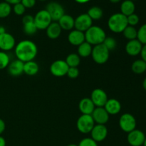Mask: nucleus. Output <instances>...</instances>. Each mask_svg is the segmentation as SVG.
Masks as SVG:
<instances>
[{
  "label": "nucleus",
  "instance_id": "a878e982",
  "mask_svg": "<svg viewBox=\"0 0 146 146\" xmlns=\"http://www.w3.org/2000/svg\"><path fill=\"white\" fill-rule=\"evenodd\" d=\"M133 72L135 74H142L146 71V62L143 59L135 60L131 66Z\"/></svg>",
  "mask_w": 146,
  "mask_h": 146
},
{
  "label": "nucleus",
  "instance_id": "ddd939ff",
  "mask_svg": "<svg viewBox=\"0 0 146 146\" xmlns=\"http://www.w3.org/2000/svg\"><path fill=\"white\" fill-rule=\"evenodd\" d=\"M16 46L14 37L8 32L0 34V50L2 51H8L13 49Z\"/></svg>",
  "mask_w": 146,
  "mask_h": 146
},
{
  "label": "nucleus",
  "instance_id": "ea45409f",
  "mask_svg": "<svg viewBox=\"0 0 146 146\" xmlns=\"http://www.w3.org/2000/svg\"><path fill=\"white\" fill-rule=\"evenodd\" d=\"M32 21H34V17L30 15V14H27V15H25L22 18L23 24H27V23L32 22Z\"/></svg>",
  "mask_w": 146,
  "mask_h": 146
},
{
  "label": "nucleus",
  "instance_id": "58836bf2",
  "mask_svg": "<svg viewBox=\"0 0 146 146\" xmlns=\"http://www.w3.org/2000/svg\"><path fill=\"white\" fill-rule=\"evenodd\" d=\"M36 0H21V3L26 9H31L35 6Z\"/></svg>",
  "mask_w": 146,
  "mask_h": 146
},
{
  "label": "nucleus",
  "instance_id": "603ef678",
  "mask_svg": "<svg viewBox=\"0 0 146 146\" xmlns=\"http://www.w3.org/2000/svg\"><path fill=\"white\" fill-rule=\"evenodd\" d=\"M40 1H45V0H40Z\"/></svg>",
  "mask_w": 146,
  "mask_h": 146
},
{
  "label": "nucleus",
  "instance_id": "aec40b11",
  "mask_svg": "<svg viewBox=\"0 0 146 146\" xmlns=\"http://www.w3.org/2000/svg\"><path fill=\"white\" fill-rule=\"evenodd\" d=\"M96 106L90 98H84L80 101L78 108L84 115H91Z\"/></svg>",
  "mask_w": 146,
  "mask_h": 146
},
{
  "label": "nucleus",
  "instance_id": "423d86ee",
  "mask_svg": "<svg viewBox=\"0 0 146 146\" xmlns=\"http://www.w3.org/2000/svg\"><path fill=\"white\" fill-rule=\"evenodd\" d=\"M34 21L37 29L46 30L53 21L48 11L46 9H42L36 14L34 17Z\"/></svg>",
  "mask_w": 146,
  "mask_h": 146
},
{
  "label": "nucleus",
  "instance_id": "8fccbe9b",
  "mask_svg": "<svg viewBox=\"0 0 146 146\" xmlns=\"http://www.w3.org/2000/svg\"><path fill=\"white\" fill-rule=\"evenodd\" d=\"M66 146H78V145H76V144H69V145H66Z\"/></svg>",
  "mask_w": 146,
  "mask_h": 146
},
{
  "label": "nucleus",
  "instance_id": "9b49d317",
  "mask_svg": "<svg viewBox=\"0 0 146 146\" xmlns=\"http://www.w3.org/2000/svg\"><path fill=\"white\" fill-rule=\"evenodd\" d=\"M145 135L142 131L135 129L128 133L127 141L131 146H142L145 140Z\"/></svg>",
  "mask_w": 146,
  "mask_h": 146
},
{
  "label": "nucleus",
  "instance_id": "79ce46f5",
  "mask_svg": "<svg viewBox=\"0 0 146 146\" xmlns=\"http://www.w3.org/2000/svg\"><path fill=\"white\" fill-rule=\"evenodd\" d=\"M5 128H6V125H5V123L4 121H3L1 118H0V135L4 132L5 131Z\"/></svg>",
  "mask_w": 146,
  "mask_h": 146
},
{
  "label": "nucleus",
  "instance_id": "a18cd8bd",
  "mask_svg": "<svg viewBox=\"0 0 146 146\" xmlns=\"http://www.w3.org/2000/svg\"><path fill=\"white\" fill-rule=\"evenodd\" d=\"M89 1H91V0H75V1H76L78 4H86Z\"/></svg>",
  "mask_w": 146,
  "mask_h": 146
},
{
  "label": "nucleus",
  "instance_id": "dca6fc26",
  "mask_svg": "<svg viewBox=\"0 0 146 146\" xmlns=\"http://www.w3.org/2000/svg\"><path fill=\"white\" fill-rule=\"evenodd\" d=\"M143 44L138 39L128 41L125 45V51L131 56H135L141 54L143 48Z\"/></svg>",
  "mask_w": 146,
  "mask_h": 146
},
{
  "label": "nucleus",
  "instance_id": "bb28decb",
  "mask_svg": "<svg viewBox=\"0 0 146 146\" xmlns=\"http://www.w3.org/2000/svg\"><path fill=\"white\" fill-rule=\"evenodd\" d=\"M86 14L89 16L90 18L92 20H99L103 17L104 11L101 7L94 6V7H91L88 10V12Z\"/></svg>",
  "mask_w": 146,
  "mask_h": 146
},
{
  "label": "nucleus",
  "instance_id": "5701e85b",
  "mask_svg": "<svg viewBox=\"0 0 146 146\" xmlns=\"http://www.w3.org/2000/svg\"><path fill=\"white\" fill-rule=\"evenodd\" d=\"M135 10V3L131 0H125L121 5V13L125 17L134 14Z\"/></svg>",
  "mask_w": 146,
  "mask_h": 146
},
{
  "label": "nucleus",
  "instance_id": "49530a36",
  "mask_svg": "<svg viewBox=\"0 0 146 146\" xmlns=\"http://www.w3.org/2000/svg\"><path fill=\"white\" fill-rule=\"evenodd\" d=\"M6 32V29L4 27L2 26H0V34H3V33Z\"/></svg>",
  "mask_w": 146,
  "mask_h": 146
},
{
  "label": "nucleus",
  "instance_id": "f8f14e48",
  "mask_svg": "<svg viewBox=\"0 0 146 146\" xmlns=\"http://www.w3.org/2000/svg\"><path fill=\"white\" fill-rule=\"evenodd\" d=\"M90 98L96 107H104L108 100L107 94L101 88L94 89L91 93Z\"/></svg>",
  "mask_w": 146,
  "mask_h": 146
},
{
  "label": "nucleus",
  "instance_id": "4be33fe9",
  "mask_svg": "<svg viewBox=\"0 0 146 146\" xmlns=\"http://www.w3.org/2000/svg\"><path fill=\"white\" fill-rule=\"evenodd\" d=\"M46 35L48 38L51 39H56L61 35L62 29L58 22L52 21L51 24L46 28Z\"/></svg>",
  "mask_w": 146,
  "mask_h": 146
},
{
  "label": "nucleus",
  "instance_id": "a211bd4d",
  "mask_svg": "<svg viewBox=\"0 0 146 146\" xmlns=\"http://www.w3.org/2000/svg\"><path fill=\"white\" fill-rule=\"evenodd\" d=\"M24 63L19 59L14 60L9 64L8 73L12 76H19L24 73Z\"/></svg>",
  "mask_w": 146,
  "mask_h": 146
},
{
  "label": "nucleus",
  "instance_id": "cd10ccee",
  "mask_svg": "<svg viewBox=\"0 0 146 146\" xmlns=\"http://www.w3.org/2000/svg\"><path fill=\"white\" fill-rule=\"evenodd\" d=\"M65 61L68 67H78L81 62V57L78 55V54L72 53L67 56Z\"/></svg>",
  "mask_w": 146,
  "mask_h": 146
},
{
  "label": "nucleus",
  "instance_id": "5fc2aeb1",
  "mask_svg": "<svg viewBox=\"0 0 146 146\" xmlns=\"http://www.w3.org/2000/svg\"><path fill=\"white\" fill-rule=\"evenodd\" d=\"M145 73H146V71H145Z\"/></svg>",
  "mask_w": 146,
  "mask_h": 146
},
{
  "label": "nucleus",
  "instance_id": "c03bdc74",
  "mask_svg": "<svg viewBox=\"0 0 146 146\" xmlns=\"http://www.w3.org/2000/svg\"><path fill=\"white\" fill-rule=\"evenodd\" d=\"M0 146H6L5 139L1 135H0Z\"/></svg>",
  "mask_w": 146,
  "mask_h": 146
},
{
  "label": "nucleus",
  "instance_id": "4468645a",
  "mask_svg": "<svg viewBox=\"0 0 146 146\" xmlns=\"http://www.w3.org/2000/svg\"><path fill=\"white\" fill-rule=\"evenodd\" d=\"M91 138L96 143L102 142L108 135V128L105 125L96 124L91 131Z\"/></svg>",
  "mask_w": 146,
  "mask_h": 146
},
{
  "label": "nucleus",
  "instance_id": "6e6552de",
  "mask_svg": "<svg viewBox=\"0 0 146 146\" xmlns=\"http://www.w3.org/2000/svg\"><path fill=\"white\" fill-rule=\"evenodd\" d=\"M46 10L51 16L52 21H56V22L61 18V17L65 14L64 7L61 6V4L56 1H51L48 3L47 4Z\"/></svg>",
  "mask_w": 146,
  "mask_h": 146
},
{
  "label": "nucleus",
  "instance_id": "864d4df0",
  "mask_svg": "<svg viewBox=\"0 0 146 146\" xmlns=\"http://www.w3.org/2000/svg\"><path fill=\"white\" fill-rule=\"evenodd\" d=\"M131 1H136V0H131Z\"/></svg>",
  "mask_w": 146,
  "mask_h": 146
},
{
  "label": "nucleus",
  "instance_id": "a19ab883",
  "mask_svg": "<svg viewBox=\"0 0 146 146\" xmlns=\"http://www.w3.org/2000/svg\"><path fill=\"white\" fill-rule=\"evenodd\" d=\"M140 54L141 56V59H143L146 62V44L143 46L142 50H141V52Z\"/></svg>",
  "mask_w": 146,
  "mask_h": 146
},
{
  "label": "nucleus",
  "instance_id": "4c0bfd02",
  "mask_svg": "<svg viewBox=\"0 0 146 146\" xmlns=\"http://www.w3.org/2000/svg\"><path fill=\"white\" fill-rule=\"evenodd\" d=\"M66 75L68 76V78H72V79L76 78L79 75V70L77 67H69Z\"/></svg>",
  "mask_w": 146,
  "mask_h": 146
},
{
  "label": "nucleus",
  "instance_id": "7c9ffc66",
  "mask_svg": "<svg viewBox=\"0 0 146 146\" xmlns=\"http://www.w3.org/2000/svg\"><path fill=\"white\" fill-rule=\"evenodd\" d=\"M10 57L5 51H0V70L7 68L10 64Z\"/></svg>",
  "mask_w": 146,
  "mask_h": 146
},
{
  "label": "nucleus",
  "instance_id": "c756f323",
  "mask_svg": "<svg viewBox=\"0 0 146 146\" xmlns=\"http://www.w3.org/2000/svg\"><path fill=\"white\" fill-rule=\"evenodd\" d=\"M11 10L12 8L8 3L5 1L0 2V18L4 19L8 17L11 14Z\"/></svg>",
  "mask_w": 146,
  "mask_h": 146
},
{
  "label": "nucleus",
  "instance_id": "3c124183",
  "mask_svg": "<svg viewBox=\"0 0 146 146\" xmlns=\"http://www.w3.org/2000/svg\"><path fill=\"white\" fill-rule=\"evenodd\" d=\"M143 146H146V138H145V141H144V143H143Z\"/></svg>",
  "mask_w": 146,
  "mask_h": 146
},
{
  "label": "nucleus",
  "instance_id": "de8ad7c7",
  "mask_svg": "<svg viewBox=\"0 0 146 146\" xmlns=\"http://www.w3.org/2000/svg\"><path fill=\"white\" fill-rule=\"evenodd\" d=\"M143 87L144 89L146 91V77L145 78V79L143 80Z\"/></svg>",
  "mask_w": 146,
  "mask_h": 146
},
{
  "label": "nucleus",
  "instance_id": "f704fd0d",
  "mask_svg": "<svg viewBox=\"0 0 146 146\" xmlns=\"http://www.w3.org/2000/svg\"><path fill=\"white\" fill-rule=\"evenodd\" d=\"M127 21H128V25L132 26V27H135V26H136L137 24L139 23L140 19L139 17L134 13V14L127 17Z\"/></svg>",
  "mask_w": 146,
  "mask_h": 146
},
{
  "label": "nucleus",
  "instance_id": "473e14b6",
  "mask_svg": "<svg viewBox=\"0 0 146 146\" xmlns=\"http://www.w3.org/2000/svg\"><path fill=\"white\" fill-rule=\"evenodd\" d=\"M137 39L143 44H146V24H143L138 30Z\"/></svg>",
  "mask_w": 146,
  "mask_h": 146
},
{
  "label": "nucleus",
  "instance_id": "39448f33",
  "mask_svg": "<svg viewBox=\"0 0 146 146\" xmlns=\"http://www.w3.org/2000/svg\"><path fill=\"white\" fill-rule=\"evenodd\" d=\"M96 125L91 115H82L78 118L76 122L77 129L79 132L84 134H88L91 133L93 128Z\"/></svg>",
  "mask_w": 146,
  "mask_h": 146
},
{
  "label": "nucleus",
  "instance_id": "1a4fd4ad",
  "mask_svg": "<svg viewBox=\"0 0 146 146\" xmlns=\"http://www.w3.org/2000/svg\"><path fill=\"white\" fill-rule=\"evenodd\" d=\"M68 68L64 60H56L50 66V72L54 76L62 77L66 75Z\"/></svg>",
  "mask_w": 146,
  "mask_h": 146
},
{
  "label": "nucleus",
  "instance_id": "e433bc0d",
  "mask_svg": "<svg viewBox=\"0 0 146 146\" xmlns=\"http://www.w3.org/2000/svg\"><path fill=\"white\" fill-rule=\"evenodd\" d=\"M78 146H98V143L91 138H83Z\"/></svg>",
  "mask_w": 146,
  "mask_h": 146
},
{
  "label": "nucleus",
  "instance_id": "9d476101",
  "mask_svg": "<svg viewBox=\"0 0 146 146\" xmlns=\"http://www.w3.org/2000/svg\"><path fill=\"white\" fill-rule=\"evenodd\" d=\"M93 26V20L87 14H81L75 19L74 28L82 32H86Z\"/></svg>",
  "mask_w": 146,
  "mask_h": 146
},
{
  "label": "nucleus",
  "instance_id": "f257e3e1",
  "mask_svg": "<svg viewBox=\"0 0 146 146\" xmlns=\"http://www.w3.org/2000/svg\"><path fill=\"white\" fill-rule=\"evenodd\" d=\"M17 59L26 63L34 61L38 54V48L34 42L30 40H22L16 44L14 47Z\"/></svg>",
  "mask_w": 146,
  "mask_h": 146
},
{
  "label": "nucleus",
  "instance_id": "b1692460",
  "mask_svg": "<svg viewBox=\"0 0 146 146\" xmlns=\"http://www.w3.org/2000/svg\"><path fill=\"white\" fill-rule=\"evenodd\" d=\"M39 71V66L36 61H30L24 63V73L28 76H35Z\"/></svg>",
  "mask_w": 146,
  "mask_h": 146
},
{
  "label": "nucleus",
  "instance_id": "c85d7f7f",
  "mask_svg": "<svg viewBox=\"0 0 146 146\" xmlns=\"http://www.w3.org/2000/svg\"><path fill=\"white\" fill-rule=\"evenodd\" d=\"M123 34L124 37L125 38L131 41V40L137 39V34H138V30L135 28V27H132V26H127L126 28L123 30Z\"/></svg>",
  "mask_w": 146,
  "mask_h": 146
},
{
  "label": "nucleus",
  "instance_id": "f3484780",
  "mask_svg": "<svg viewBox=\"0 0 146 146\" xmlns=\"http://www.w3.org/2000/svg\"><path fill=\"white\" fill-rule=\"evenodd\" d=\"M68 41L71 45L78 46L82 43L86 41L84 32L76 29H73L68 35Z\"/></svg>",
  "mask_w": 146,
  "mask_h": 146
},
{
  "label": "nucleus",
  "instance_id": "412c9836",
  "mask_svg": "<svg viewBox=\"0 0 146 146\" xmlns=\"http://www.w3.org/2000/svg\"><path fill=\"white\" fill-rule=\"evenodd\" d=\"M57 22L61 27V29L66 31H71L74 28L75 19L73 18L69 14H64Z\"/></svg>",
  "mask_w": 146,
  "mask_h": 146
},
{
  "label": "nucleus",
  "instance_id": "20e7f679",
  "mask_svg": "<svg viewBox=\"0 0 146 146\" xmlns=\"http://www.w3.org/2000/svg\"><path fill=\"white\" fill-rule=\"evenodd\" d=\"M91 56L94 62L98 64H104L108 61L110 56V51L103 44L93 47Z\"/></svg>",
  "mask_w": 146,
  "mask_h": 146
},
{
  "label": "nucleus",
  "instance_id": "c9c22d12",
  "mask_svg": "<svg viewBox=\"0 0 146 146\" xmlns=\"http://www.w3.org/2000/svg\"><path fill=\"white\" fill-rule=\"evenodd\" d=\"M25 11L26 8L21 2L15 4V5H14V7H13V11L14 12V14H17V15L18 16L23 15V14H24V12H25Z\"/></svg>",
  "mask_w": 146,
  "mask_h": 146
},
{
  "label": "nucleus",
  "instance_id": "0eeeda50",
  "mask_svg": "<svg viewBox=\"0 0 146 146\" xmlns=\"http://www.w3.org/2000/svg\"><path fill=\"white\" fill-rule=\"evenodd\" d=\"M118 123L121 129L127 133L136 129V119L132 114L128 113L121 115Z\"/></svg>",
  "mask_w": 146,
  "mask_h": 146
},
{
  "label": "nucleus",
  "instance_id": "2f4dec72",
  "mask_svg": "<svg viewBox=\"0 0 146 146\" xmlns=\"http://www.w3.org/2000/svg\"><path fill=\"white\" fill-rule=\"evenodd\" d=\"M23 25H24V32L28 36L34 35L36 33L37 30H38L35 24H34V21L27 23V24H24Z\"/></svg>",
  "mask_w": 146,
  "mask_h": 146
},
{
  "label": "nucleus",
  "instance_id": "393cba45",
  "mask_svg": "<svg viewBox=\"0 0 146 146\" xmlns=\"http://www.w3.org/2000/svg\"><path fill=\"white\" fill-rule=\"evenodd\" d=\"M93 46L90 44H88L86 41H84V43L78 46V55L80 57L83 58H87L91 55L92 52Z\"/></svg>",
  "mask_w": 146,
  "mask_h": 146
},
{
  "label": "nucleus",
  "instance_id": "6ab92c4d",
  "mask_svg": "<svg viewBox=\"0 0 146 146\" xmlns=\"http://www.w3.org/2000/svg\"><path fill=\"white\" fill-rule=\"evenodd\" d=\"M104 108L106 110L109 115H115L119 113L121 111V104L119 101L115 98H110L106 103Z\"/></svg>",
  "mask_w": 146,
  "mask_h": 146
},
{
  "label": "nucleus",
  "instance_id": "09e8293b",
  "mask_svg": "<svg viewBox=\"0 0 146 146\" xmlns=\"http://www.w3.org/2000/svg\"><path fill=\"white\" fill-rule=\"evenodd\" d=\"M109 1H111V3H113V4H117V3L120 2L121 0H109Z\"/></svg>",
  "mask_w": 146,
  "mask_h": 146
},
{
  "label": "nucleus",
  "instance_id": "37998d69",
  "mask_svg": "<svg viewBox=\"0 0 146 146\" xmlns=\"http://www.w3.org/2000/svg\"><path fill=\"white\" fill-rule=\"evenodd\" d=\"M4 1L8 3L10 5H11V4H12V5H15V4L21 2V0H4Z\"/></svg>",
  "mask_w": 146,
  "mask_h": 146
},
{
  "label": "nucleus",
  "instance_id": "2eb2a0df",
  "mask_svg": "<svg viewBox=\"0 0 146 146\" xmlns=\"http://www.w3.org/2000/svg\"><path fill=\"white\" fill-rule=\"evenodd\" d=\"M91 116L96 124L105 125L109 121L110 115L104 107H96Z\"/></svg>",
  "mask_w": 146,
  "mask_h": 146
},
{
  "label": "nucleus",
  "instance_id": "72a5a7b5",
  "mask_svg": "<svg viewBox=\"0 0 146 146\" xmlns=\"http://www.w3.org/2000/svg\"><path fill=\"white\" fill-rule=\"evenodd\" d=\"M104 46L108 49V51H111L115 49L116 48L117 42L115 38L112 36H106V38L104 40L103 43Z\"/></svg>",
  "mask_w": 146,
  "mask_h": 146
},
{
  "label": "nucleus",
  "instance_id": "f03ea898",
  "mask_svg": "<svg viewBox=\"0 0 146 146\" xmlns=\"http://www.w3.org/2000/svg\"><path fill=\"white\" fill-rule=\"evenodd\" d=\"M84 34L86 41L91 46H96L103 44L105 38H106L105 31L98 26H92L86 32H84Z\"/></svg>",
  "mask_w": 146,
  "mask_h": 146
},
{
  "label": "nucleus",
  "instance_id": "7ed1b4c3",
  "mask_svg": "<svg viewBox=\"0 0 146 146\" xmlns=\"http://www.w3.org/2000/svg\"><path fill=\"white\" fill-rule=\"evenodd\" d=\"M128 25L127 17L121 13H115L112 14L108 19V28L112 32L115 34L122 33Z\"/></svg>",
  "mask_w": 146,
  "mask_h": 146
}]
</instances>
